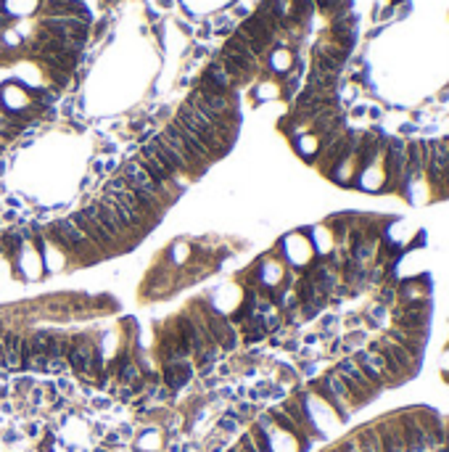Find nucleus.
Returning a JSON list of instances; mask_svg holds the SVG:
<instances>
[{"instance_id":"13","label":"nucleus","mask_w":449,"mask_h":452,"mask_svg":"<svg viewBox=\"0 0 449 452\" xmlns=\"http://www.w3.org/2000/svg\"><path fill=\"white\" fill-rule=\"evenodd\" d=\"M22 336H16V333H6L3 336V341H0V368H6V371H19L22 368Z\"/></svg>"},{"instance_id":"12","label":"nucleus","mask_w":449,"mask_h":452,"mask_svg":"<svg viewBox=\"0 0 449 452\" xmlns=\"http://www.w3.org/2000/svg\"><path fill=\"white\" fill-rule=\"evenodd\" d=\"M375 431H378V439H381V452H407L396 415L378 421V423H375Z\"/></svg>"},{"instance_id":"23","label":"nucleus","mask_w":449,"mask_h":452,"mask_svg":"<svg viewBox=\"0 0 449 452\" xmlns=\"http://www.w3.org/2000/svg\"><path fill=\"white\" fill-rule=\"evenodd\" d=\"M220 428H222V431H236L238 418H222V421H220Z\"/></svg>"},{"instance_id":"8","label":"nucleus","mask_w":449,"mask_h":452,"mask_svg":"<svg viewBox=\"0 0 449 452\" xmlns=\"http://www.w3.org/2000/svg\"><path fill=\"white\" fill-rule=\"evenodd\" d=\"M72 223L88 236V241H90L95 249H114V246H117V241L111 239L104 227H101V223L92 217L90 207H85V209H79V212L72 214Z\"/></svg>"},{"instance_id":"6","label":"nucleus","mask_w":449,"mask_h":452,"mask_svg":"<svg viewBox=\"0 0 449 452\" xmlns=\"http://www.w3.org/2000/svg\"><path fill=\"white\" fill-rule=\"evenodd\" d=\"M51 236L58 241L64 249H69V252L85 254L88 249L98 252L90 241H88V236H85V233H82V230L72 223V217H66V220H56V223L51 225Z\"/></svg>"},{"instance_id":"21","label":"nucleus","mask_w":449,"mask_h":452,"mask_svg":"<svg viewBox=\"0 0 449 452\" xmlns=\"http://www.w3.org/2000/svg\"><path fill=\"white\" fill-rule=\"evenodd\" d=\"M119 378H122V381H127V384H138V378H140V371H138V365H135V362H124V365H122V373H119Z\"/></svg>"},{"instance_id":"20","label":"nucleus","mask_w":449,"mask_h":452,"mask_svg":"<svg viewBox=\"0 0 449 452\" xmlns=\"http://www.w3.org/2000/svg\"><path fill=\"white\" fill-rule=\"evenodd\" d=\"M72 349V341H66L61 336H51L48 339V349H45V357H66Z\"/></svg>"},{"instance_id":"4","label":"nucleus","mask_w":449,"mask_h":452,"mask_svg":"<svg viewBox=\"0 0 449 452\" xmlns=\"http://www.w3.org/2000/svg\"><path fill=\"white\" fill-rule=\"evenodd\" d=\"M336 373H338V378H341L343 384H346V389H349V397L354 402V407L365 405V402H370V399L378 394V389L365 378V373L359 371V365L354 362V357L341 360L338 368H336Z\"/></svg>"},{"instance_id":"24","label":"nucleus","mask_w":449,"mask_h":452,"mask_svg":"<svg viewBox=\"0 0 449 452\" xmlns=\"http://www.w3.org/2000/svg\"><path fill=\"white\" fill-rule=\"evenodd\" d=\"M439 452H449V418H444V439H441V450Z\"/></svg>"},{"instance_id":"7","label":"nucleus","mask_w":449,"mask_h":452,"mask_svg":"<svg viewBox=\"0 0 449 452\" xmlns=\"http://www.w3.org/2000/svg\"><path fill=\"white\" fill-rule=\"evenodd\" d=\"M354 362L359 365V371L365 373V378H368L378 392L386 389V386H396L394 376L389 373V368H386V362L381 360V355H375V352H370V349L368 352H357Z\"/></svg>"},{"instance_id":"18","label":"nucleus","mask_w":449,"mask_h":452,"mask_svg":"<svg viewBox=\"0 0 449 452\" xmlns=\"http://www.w3.org/2000/svg\"><path fill=\"white\" fill-rule=\"evenodd\" d=\"M188 378H190V368L185 365L183 360L180 362H172L170 368L164 371V384L170 386V389H180Z\"/></svg>"},{"instance_id":"5","label":"nucleus","mask_w":449,"mask_h":452,"mask_svg":"<svg viewBox=\"0 0 449 452\" xmlns=\"http://www.w3.org/2000/svg\"><path fill=\"white\" fill-rule=\"evenodd\" d=\"M315 392L325 399V402H328L330 407L338 412L341 418H349V412L354 410V402H352V397H349V389H346V384L338 378V373L336 371L328 373L323 381H317Z\"/></svg>"},{"instance_id":"14","label":"nucleus","mask_w":449,"mask_h":452,"mask_svg":"<svg viewBox=\"0 0 449 452\" xmlns=\"http://www.w3.org/2000/svg\"><path fill=\"white\" fill-rule=\"evenodd\" d=\"M138 161L143 164V167H145V172L151 175V177L156 180L158 186H167L170 180H174V175H172L170 167H167L164 161L158 159L156 154H154V151H151V148H148V146L140 148V156H138Z\"/></svg>"},{"instance_id":"10","label":"nucleus","mask_w":449,"mask_h":452,"mask_svg":"<svg viewBox=\"0 0 449 452\" xmlns=\"http://www.w3.org/2000/svg\"><path fill=\"white\" fill-rule=\"evenodd\" d=\"M415 415L421 421V428L425 434V442H428L431 452H439L441 450V439H444V418L431 407H415Z\"/></svg>"},{"instance_id":"17","label":"nucleus","mask_w":449,"mask_h":452,"mask_svg":"<svg viewBox=\"0 0 449 452\" xmlns=\"http://www.w3.org/2000/svg\"><path fill=\"white\" fill-rule=\"evenodd\" d=\"M396 302H428V283L425 280H421V283H415V280L405 283L396 291Z\"/></svg>"},{"instance_id":"16","label":"nucleus","mask_w":449,"mask_h":452,"mask_svg":"<svg viewBox=\"0 0 449 452\" xmlns=\"http://www.w3.org/2000/svg\"><path fill=\"white\" fill-rule=\"evenodd\" d=\"M90 212H92V217H95V220H98V223H101V227H104L106 233H108V236H111V239L114 241H119L122 239V236H124V230H127V227L122 225V223H119V217L114 212H111V209H108V207H106L104 201H98V204H92L90 207Z\"/></svg>"},{"instance_id":"9","label":"nucleus","mask_w":449,"mask_h":452,"mask_svg":"<svg viewBox=\"0 0 449 452\" xmlns=\"http://www.w3.org/2000/svg\"><path fill=\"white\" fill-rule=\"evenodd\" d=\"M396 421H399V428H402V439H405V447H407V452H431V447H428V442H425V434H423L421 421H418L415 410L399 412V415H396Z\"/></svg>"},{"instance_id":"19","label":"nucleus","mask_w":449,"mask_h":452,"mask_svg":"<svg viewBox=\"0 0 449 452\" xmlns=\"http://www.w3.org/2000/svg\"><path fill=\"white\" fill-rule=\"evenodd\" d=\"M354 439H357V444H359V450L362 452H381V439H378L375 426H365V428H359Z\"/></svg>"},{"instance_id":"15","label":"nucleus","mask_w":449,"mask_h":452,"mask_svg":"<svg viewBox=\"0 0 449 452\" xmlns=\"http://www.w3.org/2000/svg\"><path fill=\"white\" fill-rule=\"evenodd\" d=\"M389 339H391L394 344L402 346V349H407L415 360H421L423 346H425V333H418V331H409V328H399V325H394L391 333H389Z\"/></svg>"},{"instance_id":"1","label":"nucleus","mask_w":449,"mask_h":452,"mask_svg":"<svg viewBox=\"0 0 449 452\" xmlns=\"http://www.w3.org/2000/svg\"><path fill=\"white\" fill-rule=\"evenodd\" d=\"M423 177L439 196H449V140L423 143Z\"/></svg>"},{"instance_id":"11","label":"nucleus","mask_w":449,"mask_h":452,"mask_svg":"<svg viewBox=\"0 0 449 452\" xmlns=\"http://www.w3.org/2000/svg\"><path fill=\"white\" fill-rule=\"evenodd\" d=\"M106 196H111V199H117L119 204H124L132 214H138L140 220H145V212H148V207H145L143 201L138 199V193L132 191L127 183H124V177H114V180H108V186H106Z\"/></svg>"},{"instance_id":"3","label":"nucleus","mask_w":449,"mask_h":452,"mask_svg":"<svg viewBox=\"0 0 449 452\" xmlns=\"http://www.w3.org/2000/svg\"><path fill=\"white\" fill-rule=\"evenodd\" d=\"M122 177H124V183L138 193V199L143 201L148 209H158L161 207V186L145 172V167L140 161H127L122 167Z\"/></svg>"},{"instance_id":"2","label":"nucleus","mask_w":449,"mask_h":452,"mask_svg":"<svg viewBox=\"0 0 449 452\" xmlns=\"http://www.w3.org/2000/svg\"><path fill=\"white\" fill-rule=\"evenodd\" d=\"M370 352L381 355V360L386 362L389 373L394 376L396 384L407 381L409 376H415V371H418V360L412 357L407 349H402L399 344H394L389 336H386V339H378V341H373V344H370Z\"/></svg>"},{"instance_id":"22","label":"nucleus","mask_w":449,"mask_h":452,"mask_svg":"<svg viewBox=\"0 0 449 452\" xmlns=\"http://www.w3.org/2000/svg\"><path fill=\"white\" fill-rule=\"evenodd\" d=\"M69 371V362H66V357H48L45 360V373H66Z\"/></svg>"}]
</instances>
